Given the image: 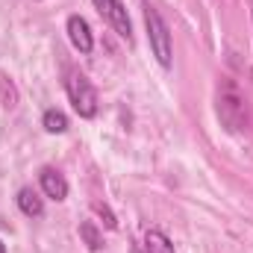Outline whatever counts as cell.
<instances>
[{
    "label": "cell",
    "instance_id": "6da1fadb",
    "mask_svg": "<svg viewBox=\"0 0 253 253\" xmlns=\"http://www.w3.org/2000/svg\"><path fill=\"white\" fill-rule=\"evenodd\" d=\"M218 118L230 132H239L248 124V103H245V97L233 80H224L218 88Z\"/></svg>",
    "mask_w": 253,
    "mask_h": 253
},
{
    "label": "cell",
    "instance_id": "7a4b0ae2",
    "mask_svg": "<svg viewBox=\"0 0 253 253\" xmlns=\"http://www.w3.org/2000/svg\"><path fill=\"white\" fill-rule=\"evenodd\" d=\"M144 24H147V39H150V50L156 56V62L162 68L171 65V33H168V24L162 21L159 9H153L150 3H144Z\"/></svg>",
    "mask_w": 253,
    "mask_h": 253
},
{
    "label": "cell",
    "instance_id": "3957f363",
    "mask_svg": "<svg viewBox=\"0 0 253 253\" xmlns=\"http://www.w3.org/2000/svg\"><path fill=\"white\" fill-rule=\"evenodd\" d=\"M65 91H68V97H71V103H74V109H77L80 118H94L97 115V91H94V85L88 83L85 74L68 71Z\"/></svg>",
    "mask_w": 253,
    "mask_h": 253
},
{
    "label": "cell",
    "instance_id": "277c9868",
    "mask_svg": "<svg viewBox=\"0 0 253 253\" xmlns=\"http://www.w3.org/2000/svg\"><path fill=\"white\" fill-rule=\"evenodd\" d=\"M94 9L109 21V27L121 36V39H132V24H129V18H126V9L121 0H94Z\"/></svg>",
    "mask_w": 253,
    "mask_h": 253
},
{
    "label": "cell",
    "instance_id": "5b68a950",
    "mask_svg": "<svg viewBox=\"0 0 253 253\" xmlns=\"http://www.w3.org/2000/svg\"><path fill=\"white\" fill-rule=\"evenodd\" d=\"M65 30H68V39H71V44H74L80 53H91V47H94V39H91V30H88L85 18H80V15H71V18H68V24H65Z\"/></svg>",
    "mask_w": 253,
    "mask_h": 253
},
{
    "label": "cell",
    "instance_id": "8992f818",
    "mask_svg": "<svg viewBox=\"0 0 253 253\" xmlns=\"http://www.w3.org/2000/svg\"><path fill=\"white\" fill-rule=\"evenodd\" d=\"M39 180H42V189H44L47 197H53V200H65V197H68V183H65V177L59 171L44 168V171L39 174Z\"/></svg>",
    "mask_w": 253,
    "mask_h": 253
},
{
    "label": "cell",
    "instance_id": "52a82bcc",
    "mask_svg": "<svg viewBox=\"0 0 253 253\" xmlns=\"http://www.w3.org/2000/svg\"><path fill=\"white\" fill-rule=\"evenodd\" d=\"M15 200H18V209H21L27 218H42V215H44V203H42V197L33 189H21Z\"/></svg>",
    "mask_w": 253,
    "mask_h": 253
},
{
    "label": "cell",
    "instance_id": "ba28073f",
    "mask_svg": "<svg viewBox=\"0 0 253 253\" xmlns=\"http://www.w3.org/2000/svg\"><path fill=\"white\" fill-rule=\"evenodd\" d=\"M144 251L147 253H174V245H171V239L162 230H147L144 233Z\"/></svg>",
    "mask_w": 253,
    "mask_h": 253
},
{
    "label": "cell",
    "instance_id": "9c48e42d",
    "mask_svg": "<svg viewBox=\"0 0 253 253\" xmlns=\"http://www.w3.org/2000/svg\"><path fill=\"white\" fill-rule=\"evenodd\" d=\"M80 239L85 242L88 251H100V248H103V236L97 233V227H94L91 221H83V224H80Z\"/></svg>",
    "mask_w": 253,
    "mask_h": 253
},
{
    "label": "cell",
    "instance_id": "30bf717a",
    "mask_svg": "<svg viewBox=\"0 0 253 253\" xmlns=\"http://www.w3.org/2000/svg\"><path fill=\"white\" fill-rule=\"evenodd\" d=\"M42 124H44L47 132H65L68 129V118H65L59 109H47L44 118H42Z\"/></svg>",
    "mask_w": 253,
    "mask_h": 253
},
{
    "label": "cell",
    "instance_id": "8fae6325",
    "mask_svg": "<svg viewBox=\"0 0 253 253\" xmlns=\"http://www.w3.org/2000/svg\"><path fill=\"white\" fill-rule=\"evenodd\" d=\"M0 94H3V106H6V109L18 106V88H15V83H12L6 74H0Z\"/></svg>",
    "mask_w": 253,
    "mask_h": 253
},
{
    "label": "cell",
    "instance_id": "7c38bea8",
    "mask_svg": "<svg viewBox=\"0 0 253 253\" xmlns=\"http://www.w3.org/2000/svg\"><path fill=\"white\" fill-rule=\"evenodd\" d=\"M91 209H94V212L103 218V224H106L109 230H115V227H118V221H115V215H112V209H109V206H103V203H94Z\"/></svg>",
    "mask_w": 253,
    "mask_h": 253
},
{
    "label": "cell",
    "instance_id": "4fadbf2b",
    "mask_svg": "<svg viewBox=\"0 0 253 253\" xmlns=\"http://www.w3.org/2000/svg\"><path fill=\"white\" fill-rule=\"evenodd\" d=\"M0 253H6V248H3V242H0Z\"/></svg>",
    "mask_w": 253,
    "mask_h": 253
}]
</instances>
